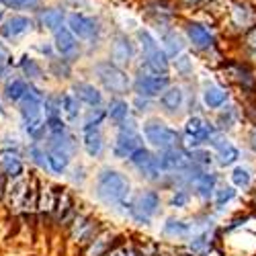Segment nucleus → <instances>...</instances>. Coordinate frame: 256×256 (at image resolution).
<instances>
[{"label":"nucleus","mask_w":256,"mask_h":256,"mask_svg":"<svg viewBox=\"0 0 256 256\" xmlns=\"http://www.w3.org/2000/svg\"><path fill=\"white\" fill-rule=\"evenodd\" d=\"M29 31H31V18H27L23 14H14L10 18H6V23L0 27V33H2V37L10 39V41L23 37Z\"/></svg>","instance_id":"dca6fc26"},{"label":"nucleus","mask_w":256,"mask_h":256,"mask_svg":"<svg viewBox=\"0 0 256 256\" xmlns=\"http://www.w3.org/2000/svg\"><path fill=\"white\" fill-rule=\"evenodd\" d=\"M248 48H250V52L256 56V29L250 33V37H248Z\"/></svg>","instance_id":"603ef678"},{"label":"nucleus","mask_w":256,"mask_h":256,"mask_svg":"<svg viewBox=\"0 0 256 256\" xmlns=\"http://www.w3.org/2000/svg\"><path fill=\"white\" fill-rule=\"evenodd\" d=\"M106 115L111 117V121L115 125H121L123 121L130 119V104H127L123 98H113L106 106Z\"/></svg>","instance_id":"393cba45"},{"label":"nucleus","mask_w":256,"mask_h":256,"mask_svg":"<svg viewBox=\"0 0 256 256\" xmlns=\"http://www.w3.org/2000/svg\"><path fill=\"white\" fill-rule=\"evenodd\" d=\"M168 86H170V78L162 74H140L134 82V90L138 92V96L144 98L160 96Z\"/></svg>","instance_id":"1a4fd4ad"},{"label":"nucleus","mask_w":256,"mask_h":256,"mask_svg":"<svg viewBox=\"0 0 256 256\" xmlns=\"http://www.w3.org/2000/svg\"><path fill=\"white\" fill-rule=\"evenodd\" d=\"M68 29L72 31L74 37L90 41V44H96L100 37V23L92 16H86L82 12H74L68 16Z\"/></svg>","instance_id":"6e6552de"},{"label":"nucleus","mask_w":256,"mask_h":256,"mask_svg":"<svg viewBox=\"0 0 256 256\" xmlns=\"http://www.w3.org/2000/svg\"><path fill=\"white\" fill-rule=\"evenodd\" d=\"M117 138H115V146H113V154L117 158H130L136 150L144 148V138L138 132L136 121L130 117L127 121H123L121 125H117Z\"/></svg>","instance_id":"39448f33"},{"label":"nucleus","mask_w":256,"mask_h":256,"mask_svg":"<svg viewBox=\"0 0 256 256\" xmlns=\"http://www.w3.org/2000/svg\"><path fill=\"white\" fill-rule=\"evenodd\" d=\"M162 232L166 234V236H170V238H186L190 234V224H186L182 220L170 218V220H166Z\"/></svg>","instance_id":"bb28decb"},{"label":"nucleus","mask_w":256,"mask_h":256,"mask_svg":"<svg viewBox=\"0 0 256 256\" xmlns=\"http://www.w3.org/2000/svg\"><path fill=\"white\" fill-rule=\"evenodd\" d=\"M211 230L207 232H199L193 236V240H190V254H195V256H205L209 254L211 250Z\"/></svg>","instance_id":"cd10ccee"},{"label":"nucleus","mask_w":256,"mask_h":256,"mask_svg":"<svg viewBox=\"0 0 256 256\" xmlns=\"http://www.w3.org/2000/svg\"><path fill=\"white\" fill-rule=\"evenodd\" d=\"M46 127L52 134H62V132H68L66 130V123L62 121V117H48L46 119Z\"/></svg>","instance_id":"de8ad7c7"},{"label":"nucleus","mask_w":256,"mask_h":256,"mask_svg":"<svg viewBox=\"0 0 256 256\" xmlns=\"http://www.w3.org/2000/svg\"><path fill=\"white\" fill-rule=\"evenodd\" d=\"M142 68H146L150 74H162V76H166L168 74V68H170L168 56L164 54V50H156L152 54H146V56H142Z\"/></svg>","instance_id":"f3484780"},{"label":"nucleus","mask_w":256,"mask_h":256,"mask_svg":"<svg viewBox=\"0 0 256 256\" xmlns=\"http://www.w3.org/2000/svg\"><path fill=\"white\" fill-rule=\"evenodd\" d=\"M111 58H113L111 62L117 64L119 68L121 66H127V64H132V60L136 58V46H134V41L127 37V35H123V33L115 35L113 44H111Z\"/></svg>","instance_id":"9b49d317"},{"label":"nucleus","mask_w":256,"mask_h":256,"mask_svg":"<svg viewBox=\"0 0 256 256\" xmlns=\"http://www.w3.org/2000/svg\"><path fill=\"white\" fill-rule=\"evenodd\" d=\"M201 2H205V0H184L186 6H197V4H201Z\"/></svg>","instance_id":"864d4df0"},{"label":"nucleus","mask_w":256,"mask_h":256,"mask_svg":"<svg viewBox=\"0 0 256 256\" xmlns=\"http://www.w3.org/2000/svg\"><path fill=\"white\" fill-rule=\"evenodd\" d=\"M92 72L98 78V82L104 86V90H109L117 96L125 94L132 88V82H130V78H127V74L123 72V68H119L117 64H113L109 60L96 62L92 66Z\"/></svg>","instance_id":"f03ea898"},{"label":"nucleus","mask_w":256,"mask_h":256,"mask_svg":"<svg viewBox=\"0 0 256 256\" xmlns=\"http://www.w3.org/2000/svg\"><path fill=\"white\" fill-rule=\"evenodd\" d=\"M104 117H106V111H102L100 106H94V109L88 111L86 119H84V125H100Z\"/></svg>","instance_id":"49530a36"},{"label":"nucleus","mask_w":256,"mask_h":256,"mask_svg":"<svg viewBox=\"0 0 256 256\" xmlns=\"http://www.w3.org/2000/svg\"><path fill=\"white\" fill-rule=\"evenodd\" d=\"M0 172H4L8 178H18L23 174V160L12 150L0 152Z\"/></svg>","instance_id":"aec40b11"},{"label":"nucleus","mask_w":256,"mask_h":256,"mask_svg":"<svg viewBox=\"0 0 256 256\" xmlns=\"http://www.w3.org/2000/svg\"><path fill=\"white\" fill-rule=\"evenodd\" d=\"M132 193V182L115 168H102L94 180V197L106 207H125Z\"/></svg>","instance_id":"f257e3e1"},{"label":"nucleus","mask_w":256,"mask_h":256,"mask_svg":"<svg viewBox=\"0 0 256 256\" xmlns=\"http://www.w3.org/2000/svg\"><path fill=\"white\" fill-rule=\"evenodd\" d=\"M134 106L138 109V113H150L152 111V100L150 98H144V96H136Z\"/></svg>","instance_id":"09e8293b"},{"label":"nucleus","mask_w":256,"mask_h":256,"mask_svg":"<svg viewBox=\"0 0 256 256\" xmlns=\"http://www.w3.org/2000/svg\"><path fill=\"white\" fill-rule=\"evenodd\" d=\"M29 156L33 158V162H35L37 166H41V168H46V166H48V162H46V148H41L37 142L31 144V148H29Z\"/></svg>","instance_id":"c03bdc74"},{"label":"nucleus","mask_w":256,"mask_h":256,"mask_svg":"<svg viewBox=\"0 0 256 256\" xmlns=\"http://www.w3.org/2000/svg\"><path fill=\"white\" fill-rule=\"evenodd\" d=\"M2 16H4V10H2V6H0V20H2Z\"/></svg>","instance_id":"5fc2aeb1"},{"label":"nucleus","mask_w":256,"mask_h":256,"mask_svg":"<svg viewBox=\"0 0 256 256\" xmlns=\"http://www.w3.org/2000/svg\"><path fill=\"white\" fill-rule=\"evenodd\" d=\"M254 203H256V195H254Z\"/></svg>","instance_id":"13d9d810"},{"label":"nucleus","mask_w":256,"mask_h":256,"mask_svg":"<svg viewBox=\"0 0 256 256\" xmlns=\"http://www.w3.org/2000/svg\"><path fill=\"white\" fill-rule=\"evenodd\" d=\"M52 60V64H50V68H52V72L58 76V78H68L70 76V62H66V60H58V58H50Z\"/></svg>","instance_id":"a19ab883"},{"label":"nucleus","mask_w":256,"mask_h":256,"mask_svg":"<svg viewBox=\"0 0 256 256\" xmlns=\"http://www.w3.org/2000/svg\"><path fill=\"white\" fill-rule=\"evenodd\" d=\"M82 140H84V150L88 156L98 158L104 152V138L100 132V125H82Z\"/></svg>","instance_id":"ddd939ff"},{"label":"nucleus","mask_w":256,"mask_h":256,"mask_svg":"<svg viewBox=\"0 0 256 256\" xmlns=\"http://www.w3.org/2000/svg\"><path fill=\"white\" fill-rule=\"evenodd\" d=\"M174 68L180 76H188L193 72V64H190V58L188 56H176L174 58Z\"/></svg>","instance_id":"a18cd8bd"},{"label":"nucleus","mask_w":256,"mask_h":256,"mask_svg":"<svg viewBox=\"0 0 256 256\" xmlns=\"http://www.w3.org/2000/svg\"><path fill=\"white\" fill-rule=\"evenodd\" d=\"M127 160H130V164L140 172L142 178L150 180V182H160L162 180L164 172H162V168L158 164V156L148 150V148H140V150H136Z\"/></svg>","instance_id":"423d86ee"},{"label":"nucleus","mask_w":256,"mask_h":256,"mask_svg":"<svg viewBox=\"0 0 256 256\" xmlns=\"http://www.w3.org/2000/svg\"><path fill=\"white\" fill-rule=\"evenodd\" d=\"M44 109L48 117H62V96H46L44 98Z\"/></svg>","instance_id":"ea45409f"},{"label":"nucleus","mask_w":256,"mask_h":256,"mask_svg":"<svg viewBox=\"0 0 256 256\" xmlns=\"http://www.w3.org/2000/svg\"><path fill=\"white\" fill-rule=\"evenodd\" d=\"M186 37L197 50H211L216 44L213 33L201 23H186Z\"/></svg>","instance_id":"2eb2a0df"},{"label":"nucleus","mask_w":256,"mask_h":256,"mask_svg":"<svg viewBox=\"0 0 256 256\" xmlns=\"http://www.w3.org/2000/svg\"><path fill=\"white\" fill-rule=\"evenodd\" d=\"M232 76L238 80V84L242 86V90L252 92L256 86V78L252 74V70L248 66H232Z\"/></svg>","instance_id":"a878e982"},{"label":"nucleus","mask_w":256,"mask_h":256,"mask_svg":"<svg viewBox=\"0 0 256 256\" xmlns=\"http://www.w3.org/2000/svg\"><path fill=\"white\" fill-rule=\"evenodd\" d=\"M27 86L29 84L25 82V80H20V78H16V80H12L8 86H6V96L12 100V102H18L20 98L25 96V92H27Z\"/></svg>","instance_id":"e433bc0d"},{"label":"nucleus","mask_w":256,"mask_h":256,"mask_svg":"<svg viewBox=\"0 0 256 256\" xmlns=\"http://www.w3.org/2000/svg\"><path fill=\"white\" fill-rule=\"evenodd\" d=\"M138 39H140V46H142V56L152 54V52L160 50L158 41L154 39V35L148 31V29H140V31H138Z\"/></svg>","instance_id":"72a5a7b5"},{"label":"nucleus","mask_w":256,"mask_h":256,"mask_svg":"<svg viewBox=\"0 0 256 256\" xmlns=\"http://www.w3.org/2000/svg\"><path fill=\"white\" fill-rule=\"evenodd\" d=\"M190 195L186 193V188H174L172 190V197H170V207H174V209H182L186 207Z\"/></svg>","instance_id":"79ce46f5"},{"label":"nucleus","mask_w":256,"mask_h":256,"mask_svg":"<svg viewBox=\"0 0 256 256\" xmlns=\"http://www.w3.org/2000/svg\"><path fill=\"white\" fill-rule=\"evenodd\" d=\"M46 148H52V150H60V152L68 154V156L72 158V156L76 154V150H78V144H76L74 136H70L68 132H62V134H52Z\"/></svg>","instance_id":"412c9836"},{"label":"nucleus","mask_w":256,"mask_h":256,"mask_svg":"<svg viewBox=\"0 0 256 256\" xmlns=\"http://www.w3.org/2000/svg\"><path fill=\"white\" fill-rule=\"evenodd\" d=\"M0 190H2V174H0Z\"/></svg>","instance_id":"6e6d98bb"},{"label":"nucleus","mask_w":256,"mask_h":256,"mask_svg":"<svg viewBox=\"0 0 256 256\" xmlns=\"http://www.w3.org/2000/svg\"><path fill=\"white\" fill-rule=\"evenodd\" d=\"M41 23H44V27L56 33L60 27H64V12L58 8H48L41 12Z\"/></svg>","instance_id":"2f4dec72"},{"label":"nucleus","mask_w":256,"mask_h":256,"mask_svg":"<svg viewBox=\"0 0 256 256\" xmlns=\"http://www.w3.org/2000/svg\"><path fill=\"white\" fill-rule=\"evenodd\" d=\"M213 199H216V205H218V207H226L230 201L236 199V188H234V186L216 188V193H213Z\"/></svg>","instance_id":"58836bf2"},{"label":"nucleus","mask_w":256,"mask_h":256,"mask_svg":"<svg viewBox=\"0 0 256 256\" xmlns=\"http://www.w3.org/2000/svg\"><path fill=\"white\" fill-rule=\"evenodd\" d=\"M25 130H27V134L35 140V142H41L44 140V136H46V121L44 119H31V121H25Z\"/></svg>","instance_id":"4c0bfd02"},{"label":"nucleus","mask_w":256,"mask_h":256,"mask_svg":"<svg viewBox=\"0 0 256 256\" xmlns=\"http://www.w3.org/2000/svg\"><path fill=\"white\" fill-rule=\"evenodd\" d=\"M70 156L64 154L60 150H52V148H46V162H48V168L56 174H64L68 170V164H70Z\"/></svg>","instance_id":"5701e85b"},{"label":"nucleus","mask_w":256,"mask_h":256,"mask_svg":"<svg viewBox=\"0 0 256 256\" xmlns=\"http://www.w3.org/2000/svg\"><path fill=\"white\" fill-rule=\"evenodd\" d=\"M0 113H4V109H2V104H0Z\"/></svg>","instance_id":"4d7b16f0"},{"label":"nucleus","mask_w":256,"mask_h":256,"mask_svg":"<svg viewBox=\"0 0 256 256\" xmlns=\"http://www.w3.org/2000/svg\"><path fill=\"white\" fill-rule=\"evenodd\" d=\"M232 182L238 188H248L252 184V170L246 166H236L232 172Z\"/></svg>","instance_id":"473e14b6"},{"label":"nucleus","mask_w":256,"mask_h":256,"mask_svg":"<svg viewBox=\"0 0 256 256\" xmlns=\"http://www.w3.org/2000/svg\"><path fill=\"white\" fill-rule=\"evenodd\" d=\"M20 70H23V74L31 80H37V78H44V70H41V66L29 56H25L23 60H20Z\"/></svg>","instance_id":"f704fd0d"},{"label":"nucleus","mask_w":256,"mask_h":256,"mask_svg":"<svg viewBox=\"0 0 256 256\" xmlns=\"http://www.w3.org/2000/svg\"><path fill=\"white\" fill-rule=\"evenodd\" d=\"M144 138L150 142L156 150H170V148H176L182 142L180 132L172 130L170 125H166L160 119H150L144 123Z\"/></svg>","instance_id":"20e7f679"},{"label":"nucleus","mask_w":256,"mask_h":256,"mask_svg":"<svg viewBox=\"0 0 256 256\" xmlns=\"http://www.w3.org/2000/svg\"><path fill=\"white\" fill-rule=\"evenodd\" d=\"M248 146H250V150L256 154V127H252V132L248 134Z\"/></svg>","instance_id":"3c124183"},{"label":"nucleus","mask_w":256,"mask_h":256,"mask_svg":"<svg viewBox=\"0 0 256 256\" xmlns=\"http://www.w3.org/2000/svg\"><path fill=\"white\" fill-rule=\"evenodd\" d=\"M218 132V127L209 123L207 119L199 117V115H193L188 117V121L184 123V138H186V144L193 148H201L203 144L209 142V138Z\"/></svg>","instance_id":"0eeeda50"},{"label":"nucleus","mask_w":256,"mask_h":256,"mask_svg":"<svg viewBox=\"0 0 256 256\" xmlns=\"http://www.w3.org/2000/svg\"><path fill=\"white\" fill-rule=\"evenodd\" d=\"M8 66V50L4 44H0V68Z\"/></svg>","instance_id":"8fccbe9b"},{"label":"nucleus","mask_w":256,"mask_h":256,"mask_svg":"<svg viewBox=\"0 0 256 256\" xmlns=\"http://www.w3.org/2000/svg\"><path fill=\"white\" fill-rule=\"evenodd\" d=\"M203 102L209 106V109H222V106L228 102L230 92L222 86H218L216 82H207L203 86Z\"/></svg>","instance_id":"a211bd4d"},{"label":"nucleus","mask_w":256,"mask_h":256,"mask_svg":"<svg viewBox=\"0 0 256 256\" xmlns=\"http://www.w3.org/2000/svg\"><path fill=\"white\" fill-rule=\"evenodd\" d=\"M160 106H162V111L166 115H174L176 117L184 109V92H182V88L170 84L160 96Z\"/></svg>","instance_id":"4468645a"},{"label":"nucleus","mask_w":256,"mask_h":256,"mask_svg":"<svg viewBox=\"0 0 256 256\" xmlns=\"http://www.w3.org/2000/svg\"><path fill=\"white\" fill-rule=\"evenodd\" d=\"M158 209H160V195L152 188L142 190L138 197L127 201V213H130V218L140 226H150Z\"/></svg>","instance_id":"7ed1b4c3"},{"label":"nucleus","mask_w":256,"mask_h":256,"mask_svg":"<svg viewBox=\"0 0 256 256\" xmlns=\"http://www.w3.org/2000/svg\"><path fill=\"white\" fill-rule=\"evenodd\" d=\"M218 162L222 164V166H232V164H236L238 160H240V150L234 144H230V142H226L222 148H218Z\"/></svg>","instance_id":"c85d7f7f"},{"label":"nucleus","mask_w":256,"mask_h":256,"mask_svg":"<svg viewBox=\"0 0 256 256\" xmlns=\"http://www.w3.org/2000/svg\"><path fill=\"white\" fill-rule=\"evenodd\" d=\"M56 50L66 62H74L80 56L78 39L72 35V31L68 27H60L56 31Z\"/></svg>","instance_id":"f8f14e48"},{"label":"nucleus","mask_w":256,"mask_h":256,"mask_svg":"<svg viewBox=\"0 0 256 256\" xmlns=\"http://www.w3.org/2000/svg\"><path fill=\"white\" fill-rule=\"evenodd\" d=\"M252 20H254V12L250 8H246L244 4H238L236 10H234V25L238 29H246Z\"/></svg>","instance_id":"c9c22d12"},{"label":"nucleus","mask_w":256,"mask_h":256,"mask_svg":"<svg viewBox=\"0 0 256 256\" xmlns=\"http://www.w3.org/2000/svg\"><path fill=\"white\" fill-rule=\"evenodd\" d=\"M190 154V160H193L197 166H209L211 162H213V156H211V152H207V150H201V148H195V150H190L188 152Z\"/></svg>","instance_id":"37998d69"},{"label":"nucleus","mask_w":256,"mask_h":256,"mask_svg":"<svg viewBox=\"0 0 256 256\" xmlns=\"http://www.w3.org/2000/svg\"><path fill=\"white\" fill-rule=\"evenodd\" d=\"M162 44H164V48H166L164 54L170 56V58L180 56L182 50H184V41H182V37H180L176 31H172V29H164V33H162Z\"/></svg>","instance_id":"b1692460"},{"label":"nucleus","mask_w":256,"mask_h":256,"mask_svg":"<svg viewBox=\"0 0 256 256\" xmlns=\"http://www.w3.org/2000/svg\"><path fill=\"white\" fill-rule=\"evenodd\" d=\"M240 119V111H238V106H234V104H224V109L220 111V117H218V125H220V130H232L234 125L238 123Z\"/></svg>","instance_id":"c756f323"},{"label":"nucleus","mask_w":256,"mask_h":256,"mask_svg":"<svg viewBox=\"0 0 256 256\" xmlns=\"http://www.w3.org/2000/svg\"><path fill=\"white\" fill-rule=\"evenodd\" d=\"M74 96L80 102H86L88 106H92V109L102 104V92L94 86V84H88V82H76L74 84Z\"/></svg>","instance_id":"6ab92c4d"},{"label":"nucleus","mask_w":256,"mask_h":256,"mask_svg":"<svg viewBox=\"0 0 256 256\" xmlns=\"http://www.w3.org/2000/svg\"><path fill=\"white\" fill-rule=\"evenodd\" d=\"M156 156H158V164H160L164 174L178 172V170H184L190 164V154H188V150H184L182 146L170 148V150H162Z\"/></svg>","instance_id":"9d476101"},{"label":"nucleus","mask_w":256,"mask_h":256,"mask_svg":"<svg viewBox=\"0 0 256 256\" xmlns=\"http://www.w3.org/2000/svg\"><path fill=\"white\" fill-rule=\"evenodd\" d=\"M193 188L197 190V195L201 199H211L213 193H216L218 188V174L216 172H205V170H201V174L195 178L193 182Z\"/></svg>","instance_id":"4be33fe9"},{"label":"nucleus","mask_w":256,"mask_h":256,"mask_svg":"<svg viewBox=\"0 0 256 256\" xmlns=\"http://www.w3.org/2000/svg\"><path fill=\"white\" fill-rule=\"evenodd\" d=\"M62 113L68 117V121H78L80 117V100L74 96V94H64L62 96Z\"/></svg>","instance_id":"7c9ffc66"}]
</instances>
